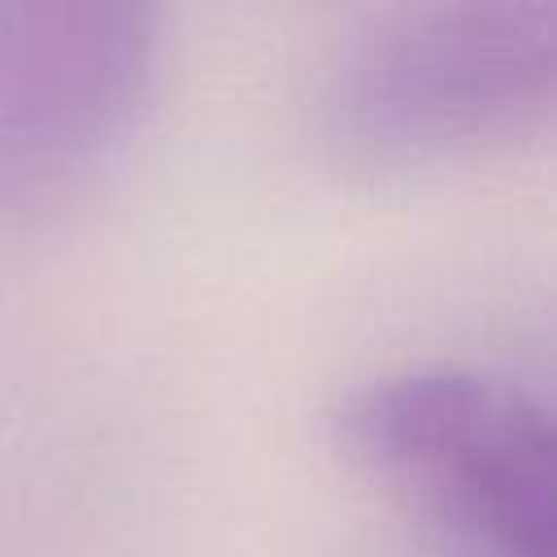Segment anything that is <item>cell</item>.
Returning <instances> with one entry per match:
<instances>
[{
    "label": "cell",
    "mask_w": 557,
    "mask_h": 557,
    "mask_svg": "<svg viewBox=\"0 0 557 557\" xmlns=\"http://www.w3.org/2000/svg\"><path fill=\"white\" fill-rule=\"evenodd\" d=\"M553 96V0L405 4L344 44L322 87V126L357 165H422L527 135Z\"/></svg>",
    "instance_id": "cell-1"
},
{
    "label": "cell",
    "mask_w": 557,
    "mask_h": 557,
    "mask_svg": "<svg viewBox=\"0 0 557 557\" xmlns=\"http://www.w3.org/2000/svg\"><path fill=\"white\" fill-rule=\"evenodd\" d=\"M335 435L492 557H553L557 440L527 387L474 370H400L357 387Z\"/></svg>",
    "instance_id": "cell-2"
},
{
    "label": "cell",
    "mask_w": 557,
    "mask_h": 557,
    "mask_svg": "<svg viewBox=\"0 0 557 557\" xmlns=\"http://www.w3.org/2000/svg\"><path fill=\"white\" fill-rule=\"evenodd\" d=\"M157 52L144 4H0V170L100 152L135 117Z\"/></svg>",
    "instance_id": "cell-3"
}]
</instances>
